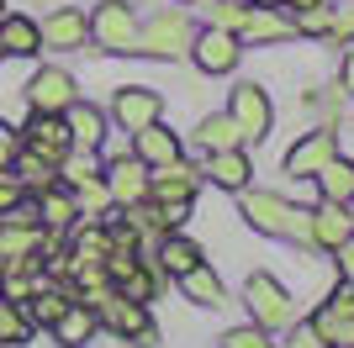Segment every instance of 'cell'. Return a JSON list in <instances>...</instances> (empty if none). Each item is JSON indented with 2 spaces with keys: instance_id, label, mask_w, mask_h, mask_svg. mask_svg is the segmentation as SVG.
Wrapping results in <instances>:
<instances>
[{
  "instance_id": "cell-29",
  "label": "cell",
  "mask_w": 354,
  "mask_h": 348,
  "mask_svg": "<svg viewBox=\"0 0 354 348\" xmlns=\"http://www.w3.org/2000/svg\"><path fill=\"white\" fill-rule=\"evenodd\" d=\"M312 327H317V338H323V343H333V348H354V311H328V306H317Z\"/></svg>"
},
{
  "instance_id": "cell-32",
  "label": "cell",
  "mask_w": 354,
  "mask_h": 348,
  "mask_svg": "<svg viewBox=\"0 0 354 348\" xmlns=\"http://www.w3.org/2000/svg\"><path fill=\"white\" fill-rule=\"evenodd\" d=\"M328 37H333V43L354 37V0H339V6H328Z\"/></svg>"
},
{
  "instance_id": "cell-37",
  "label": "cell",
  "mask_w": 354,
  "mask_h": 348,
  "mask_svg": "<svg viewBox=\"0 0 354 348\" xmlns=\"http://www.w3.org/2000/svg\"><path fill=\"white\" fill-rule=\"evenodd\" d=\"M333 253H339V269H344V280H354V232L344 238L339 248H333Z\"/></svg>"
},
{
  "instance_id": "cell-30",
  "label": "cell",
  "mask_w": 354,
  "mask_h": 348,
  "mask_svg": "<svg viewBox=\"0 0 354 348\" xmlns=\"http://www.w3.org/2000/svg\"><path fill=\"white\" fill-rule=\"evenodd\" d=\"M32 338V317L21 301H6L0 296V348H21Z\"/></svg>"
},
{
  "instance_id": "cell-25",
  "label": "cell",
  "mask_w": 354,
  "mask_h": 348,
  "mask_svg": "<svg viewBox=\"0 0 354 348\" xmlns=\"http://www.w3.org/2000/svg\"><path fill=\"white\" fill-rule=\"evenodd\" d=\"M317 185H323V195H328V201L349 206V201H354V164L333 153V159H328L323 169H317Z\"/></svg>"
},
{
  "instance_id": "cell-12",
  "label": "cell",
  "mask_w": 354,
  "mask_h": 348,
  "mask_svg": "<svg viewBox=\"0 0 354 348\" xmlns=\"http://www.w3.org/2000/svg\"><path fill=\"white\" fill-rule=\"evenodd\" d=\"M43 43L48 48H64V53H69V48H85V37H90V21H85V11H80V6H59V11L53 16H43Z\"/></svg>"
},
{
  "instance_id": "cell-6",
  "label": "cell",
  "mask_w": 354,
  "mask_h": 348,
  "mask_svg": "<svg viewBox=\"0 0 354 348\" xmlns=\"http://www.w3.org/2000/svg\"><path fill=\"white\" fill-rule=\"evenodd\" d=\"M106 195L117 206H138V201H148V164L143 159H127V153H117V159L106 164Z\"/></svg>"
},
{
  "instance_id": "cell-3",
  "label": "cell",
  "mask_w": 354,
  "mask_h": 348,
  "mask_svg": "<svg viewBox=\"0 0 354 348\" xmlns=\"http://www.w3.org/2000/svg\"><path fill=\"white\" fill-rule=\"evenodd\" d=\"M90 37H95L101 53H133V43H138L133 6H127V0H101L95 16H90Z\"/></svg>"
},
{
  "instance_id": "cell-2",
  "label": "cell",
  "mask_w": 354,
  "mask_h": 348,
  "mask_svg": "<svg viewBox=\"0 0 354 348\" xmlns=\"http://www.w3.org/2000/svg\"><path fill=\"white\" fill-rule=\"evenodd\" d=\"M191 21L180 11H159V16H148L143 27H138V43H133V53H148V58H175V53H185L191 48Z\"/></svg>"
},
{
  "instance_id": "cell-9",
  "label": "cell",
  "mask_w": 354,
  "mask_h": 348,
  "mask_svg": "<svg viewBox=\"0 0 354 348\" xmlns=\"http://www.w3.org/2000/svg\"><path fill=\"white\" fill-rule=\"evenodd\" d=\"M159 111H164V101H159V90H148V85H122L117 101H111V116H117L122 132H138L148 122H159Z\"/></svg>"
},
{
  "instance_id": "cell-10",
  "label": "cell",
  "mask_w": 354,
  "mask_h": 348,
  "mask_svg": "<svg viewBox=\"0 0 354 348\" xmlns=\"http://www.w3.org/2000/svg\"><path fill=\"white\" fill-rule=\"evenodd\" d=\"M69 101H80V95H74V79L64 69H37L27 79V106H32V111L64 116V106H69Z\"/></svg>"
},
{
  "instance_id": "cell-7",
  "label": "cell",
  "mask_w": 354,
  "mask_h": 348,
  "mask_svg": "<svg viewBox=\"0 0 354 348\" xmlns=\"http://www.w3.org/2000/svg\"><path fill=\"white\" fill-rule=\"evenodd\" d=\"M191 53H196V64L207 74H233L238 69V32H227V27H207V32H196L191 37Z\"/></svg>"
},
{
  "instance_id": "cell-36",
  "label": "cell",
  "mask_w": 354,
  "mask_h": 348,
  "mask_svg": "<svg viewBox=\"0 0 354 348\" xmlns=\"http://www.w3.org/2000/svg\"><path fill=\"white\" fill-rule=\"evenodd\" d=\"M296 32H328V0L301 6V11H296Z\"/></svg>"
},
{
  "instance_id": "cell-21",
  "label": "cell",
  "mask_w": 354,
  "mask_h": 348,
  "mask_svg": "<svg viewBox=\"0 0 354 348\" xmlns=\"http://www.w3.org/2000/svg\"><path fill=\"white\" fill-rule=\"evenodd\" d=\"M207 174H212V185H222V190H243L254 169L238 148H217V153H207Z\"/></svg>"
},
{
  "instance_id": "cell-13",
  "label": "cell",
  "mask_w": 354,
  "mask_h": 348,
  "mask_svg": "<svg viewBox=\"0 0 354 348\" xmlns=\"http://www.w3.org/2000/svg\"><path fill=\"white\" fill-rule=\"evenodd\" d=\"M133 159H143L148 169H164V164L180 159V137H175V132H164L159 122H148V127L133 132Z\"/></svg>"
},
{
  "instance_id": "cell-41",
  "label": "cell",
  "mask_w": 354,
  "mask_h": 348,
  "mask_svg": "<svg viewBox=\"0 0 354 348\" xmlns=\"http://www.w3.org/2000/svg\"><path fill=\"white\" fill-rule=\"evenodd\" d=\"M249 6H281V0H249Z\"/></svg>"
},
{
  "instance_id": "cell-43",
  "label": "cell",
  "mask_w": 354,
  "mask_h": 348,
  "mask_svg": "<svg viewBox=\"0 0 354 348\" xmlns=\"http://www.w3.org/2000/svg\"><path fill=\"white\" fill-rule=\"evenodd\" d=\"M0 6H6V0H0ZM0 16H6V11H0Z\"/></svg>"
},
{
  "instance_id": "cell-26",
  "label": "cell",
  "mask_w": 354,
  "mask_h": 348,
  "mask_svg": "<svg viewBox=\"0 0 354 348\" xmlns=\"http://www.w3.org/2000/svg\"><path fill=\"white\" fill-rule=\"evenodd\" d=\"M180 285H185V296H191L196 306H212V311H217V306L227 301V290H222V280L212 275L207 264H196V269H185V275H180Z\"/></svg>"
},
{
  "instance_id": "cell-5",
  "label": "cell",
  "mask_w": 354,
  "mask_h": 348,
  "mask_svg": "<svg viewBox=\"0 0 354 348\" xmlns=\"http://www.w3.org/2000/svg\"><path fill=\"white\" fill-rule=\"evenodd\" d=\"M95 317L111 327L117 338H138V343H153V322H148V306L143 301H127V296H101L95 301Z\"/></svg>"
},
{
  "instance_id": "cell-22",
  "label": "cell",
  "mask_w": 354,
  "mask_h": 348,
  "mask_svg": "<svg viewBox=\"0 0 354 348\" xmlns=\"http://www.w3.org/2000/svg\"><path fill=\"white\" fill-rule=\"evenodd\" d=\"M148 195H159V201H191L196 195V169L191 164H164L159 180H148Z\"/></svg>"
},
{
  "instance_id": "cell-27",
  "label": "cell",
  "mask_w": 354,
  "mask_h": 348,
  "mask_svg": "<svg viewBox=\"0 0 354 348\" xmlns=\"http://www.w3.org/2000/svg\"><path fill=\"white\" fill-rule=\"evenodd\" d=\"M201 264V248L191 243V238H180V232H164V248H159V269L164 275H185V269H196Z\"/></svg>"
},
{
  "instance_id": "cell-33",
  "label": "cell",
  "mask_w": 354,
  "mask_h": 348,
  "mask_svg": "<svg viewBox=\"0 0 354 348\" xmlns=\"http://www.w3.org/2000/svg\"><path fill=\"white\" fill-rule=\"evenodd\" d=\"M243 16H249V6H243V0H212V27L238 32V27H243Z\"/></svg>"
},
{
  "instance_id": "cell-20",
  "label": "cell",
  "mask_w": 354,
  "mask_h": 348,
  "mask_svg": "<svg viewBox=\"0 0 354 348\" xmlns=\"http://www.w3.org/2000/svg\"><path fill=\"white\" fill-rule=\"evenodd\" d=\"M43 48V32H37V21L32 16H0V53H16L27 58Z\"/></svg>"
},
{
  "instance_id": "cell-15",
  "label": "cell",
  "mask_w": 354,
  "mask_h": 348,
  "mask_svg": "<svg viewBox=\"0 0 354 348\" xmlns=\"http://www.w3.org/2000/svg\"><path fill=\"white\" fill-rule=\"evenodd\" d=\"M64 127H69L74 148H85V153H95V148L106 143V116L95 111L90 101H69V106H64Z\"/></svg>"
},
{
  "instance_id": "cell-19",
  "label": "cell",
  "mask_w": 354,
  "mask_h": 348,
  "mask_svg": "<svg viewBox=\"0 0 354 348\" xmlns=\"http://www.w3.org/2000/svg\"><path fill=\"white\" fill-rule=\"evenodd\" d=\"M238 37H249V43H286V37H291V21H286L275 6H249Z\"/></svg>"
},
{
  "instance_id": "cell-16",
  "label": "cell",
  "mask_w": 354,
  "mask_h": 348,
  "mask_svg": "<svg viewBox=\"0 0 354 348\" xmlns=\"http://www.w3.org/2000/svg\"><path fill=\"white\" fill-rule=\"evenodd\" d=\"M333 153H339V137H333V132H307V137L286 153V169L291 174H317Z\"/></svg>"
},
{
  "instance_id": "cell-17",
  "label": "cell",
  "mask_w": 354,
  "mask_h": 348,
  "mask_svg": "<svg viewBox=\"0 0 354 348\" xmlns=\"http://www.w3.org/2000/svg\"><path fill=\"white\" fill-rule=\"evenodd\" d=\"M95 327H101L95 306H85V301H69V306L59 311V322H53V338H59L64 348H80V343H90V338H95Z\"/></svg>"
},
{
  "instance_id": "cell-1",
  "label": "cell",
  "mask_w": 354,
  "mask_h": 348,
  "mask_svg": "<svg viewBox=\"0 0 354 348\" xmlns=\"http://www.w3.org/2000/svg\"><path fill=\"white\" fill-rule=\"evenodd\" d=\"M243 217H249L254 232H265V238H307L312 211H296V206H286L281 195L254 190V195H243Z\"/></svg>"
},
{
  "instance_id": "cell-35",
  "label": "cell",
  "mask_w": 354,
  "mask_h": 348,
  "mask_svg": "<svg viewBox=\"0 0 354 348\" xmlns=\"http://www.w3.org/2000/svg\"><path fill=\"white\" fill-rule=\"evenodd\" d=\"M222 348H270V333L254 322V327H233V333H222Z\"/></svg>"
},
{
  "instance_id": "cell-18",
  "label": "cell",
  "mask_w": 354,
  "mask_h": 348,
  "mask_svg": "<svg viewBox=\"0 0 354 348\" xmlns=\"http://www.w3.org/2000/svg\"><path fill=\"white\" fill-rule=\"evenodd\" d=\"M48 243L43 222H16V217H0V259H21V253H37Z\"/></svg>"
},
{
  "instance_id": "cell-24",
  "label": "cell",
  "mask_w": 354,
  "mask_h": 348,
  "mask_svg": "<svg viewBox=\"0 0 354 348\" xmlns=\"http://www.w3.org/2000/svg\"><path fill=\"white\" fill-rule=\"evenodd\" d=\"M32 206H37V222H43V227H69V222L80 217V211H74V195L59 185V180H53L48 190H37Z\"/></svg>"
},
{
  "instance_id": "cell-11",
  "label": "cell",
  "mask_w": 354,
  "mask_h": 348,
  "mask_svg": "<svg viewBox=\"0 0 354 348\" xmlns=\"http://www.w3.org/2000/svg\"><path fill=\"white\" fill-rule=\"evenodd\" d=\"M27 148H37L43 159L64 164V159H69V148H74L69 127H64V116H53V111H32V122H27Z\"/></svg>"
},
{
  "instance_id": "cell-40",
  "label": "cell",
  "mask_w": 354,
  "mask_h": 348,
  "mask_svg": "<svg viewBox=\"0 0 354 348\" xmlns=\"http://www.w3.org/2000/svg\"><path fill=\"white\" fill-rule=\"evenodd\" d=\"M339 90L354 95V53H344V64H339Z\"/></svg>"
},
{
  "instance_id": "cell-42",
  "label": "cell",
  "mask_w": 354,
  "mask_h": 348,
  "mask_svg": "<svg viewBox=\"0 0 354 348\" xmlns=\"http://www.w3.org/2000/svg\"><path fill=\"white\" fill-rule=\"evenodd\" d=\"M0 275H6V259H0Z\"/></svg>"
},
{
  "instance_id": "cell-8",
  "label": "cell",
  "mask_w": 354,
  "mask_h": 348,
  "mask_svg": "<svg viewBox=\"0 0 354 348\" xmlns=\"http://www.w3.org/2000/svg\"><path fill=\"white\" fill-rule=\"evenodd\" d=\"M227 116L238 122V132L243 137H265L270 132V122H275V111H270V95L259 85H233V106H227Z\"/></svg>"
},
{
  "instance_id": "cell-34",
  "label": "cell",
  "mask_w": 354,
  "mask_h": 348,
  "mask_svg": "<svg viewBox=\"0 0 354 348\" xmlns=\"http://www.w3.org/2000/svg\"><path fill=\"white\" fill-rule=\"evenodd\" d=\"M21 201H27V185H21V180L11 174V164H6V169H0V217H6V211H16Z\"/></svg>"
},
{
  "instance_id": "cell-28",
  "label": "cell",
  "mask_w": 354,
  "mask_h": 348,
  "mask_svg": "<svg viewBox=\"0 0 354 348\" xmlns=\"http://www.w3.org/2000/svg\"><path fill=\"white\" fill-rule=\"evenodd\" d=\"M27 301H32V306H27L32 327H53V322H59V311L69 306V296H64V290H53L48 280H37V290H32Z\"/></svg>"
},
{
  "instance_id": "cell-39",
  "label": "cell",
  "mask_w": 354,
  "mask_h": 348,
  "mask_svg": "<svg viewBox=\"0 0 354 348\" xmlns=\"http://www.w3.org/2000/svg\"><path fill=\"white\" fill-rule=\"evenodd\" d=\"M11 153H16V137H11V127H6V122H0V169H6V164H11Z\"/></svg>"
},
{
  "instance_id": "cell-31",
  "label": "cell",
  "mask_w": 354,
  "mask_h": 348,
  "mask_svg": "<svg viewBox=\"0 0 354 348\" xmlns=\"http://www.w3.org/2000/svg\"><path fill=\"white\" fill-rule=\"evenodd\" d=\"M238 143H243V132H238L233 116H207V122H201V148H207V153H217V148H238Z\"/></svg>"
},
{
  "instance_id": "cell-38",
  "label": "cell",
  "mask_w": 354,
  "mask_h": 348,
  "mask_svg": "<svg viewBox=\"0 0 354 348\" xmlns=\"http://www.w3.org/2000/svg\"><path fill=\"white\" fill-rule=\"evenodd\" d=\"M296 348H328V343L317 338V327H312V322H296Z\"/></svg>"
},
{
  "instance_id": "cell-23",
  "label": "cell",
  "mask_w": 354,
  "mask_h": 348,
  "mask_svg": "<svg viewBox=\"0 0 354 348\" xmlns=\"http://www.w3.org/2000/svg\"><path fill=\"white\" fill-rule=\"evenodd\" d=\"M53 169H59V164H53V159H43L37 148H21V153H11V174H16V180H21V185L32 190V195H37V190H48L53 180H59Z\"/></svg>"
},
{
  "instance_id": "cell-14",
  "label": "cell",
  "mask_w": 354,
  "mask_h": 348,
  "mask_svg": "<svg viewBox=\"0 0 354 348\" xmlns=\"http://www.w3.org/2000/svg\"><path fill=\"white\" fill-rule=\"evenodd\" d=\"M349 232H354V217H349V206H339V201L317 206V211H312V222H307V238H312L317 248H328V253H333Z\"/></svg>"
},
{
  "instance_id": "cell-4",
  "label": "cell",
  "mask_w": 354,
  "mask_h": 348,
  "mask_svg": "<svg viewBox=\"0 0 354 348\" xmlns=\"http://www.w3.org/2000/svg\"><path fill=\"white\" fill-rule=\"evenodd\" d=\"M243 301H249L254 322H259L265 333H275V327H291V322H296V301L286 296L281 280H270V275H249V285H243Z\"/></svg>"
}]
</instances>
